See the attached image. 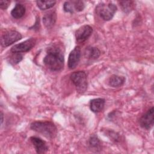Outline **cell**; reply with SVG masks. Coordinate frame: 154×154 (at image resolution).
I'll return each instance as SVG.
<instances>
[{"mask_svg": "<svg viewBox=\"0 0 154 154\" xmlns=\"http://www.w3.org/2000/svg\"><path fill=\"white\" fill-rule=\"evenodd\" d=\"M64 58L60 48L52 46L48 48L47 54L43 58L45 65L52 71H60L64 67Z\"/></svg>", "mask_w": 154, "mask_h": 154, "instance_id": "1", "label": "cell"}, {"mask_svg": "<svg viewBox=\"0 0 154 154\" xmlns=\"http://www.w3.org/2000/svg\"><path fill=\"white\" fill-rule=\"evenodd\" d=\"M10 3V1H4V0H1L0 1V8L3 10H5L8 7L9 4Z\"/></svg>", "mask_w": 154, "mask_h": 154, "instance_id": "22", "label": "cell"}, {"mask_svg": "<svg viewBox=\"0 0 154 154\" xmlns=\"http://www.w3.org/2000/svg\"><path fill=\"white\" fill-rule=\"evenodd\" d=\"M56 13L55 11H50L45 14L43 17V22L48 28H52L56 21Z\"/></svg>", "mask_w": 154, "mask_h": 154, "instance_id": "12", "label": "cell"}, {"mask_svg": "<svg viewBox=\"0 0 154 154\" xmlns=\"http://www.w3.org/2000/svg\"><path fill=\"white\" fill-rule=\"evenodd\" d=\"M25 13V7L21 4H16L15 7L11 11V14L15 19L22 17Z\"/></svg>", "mask_w": 154, "mask_h": 154, "instance_id": "14", "label": "cell"}, {"mask_svg": "<svg viewBox=\"0 0 154 154\" xmlns=\"http://www.w3.org/2000/svg\"><path fill=\"white\" fill-rule=\"evenodd\" d=\"M22 38V35L14 30H10L5 32L1 38V44L3 47H7L17 42Z\"/></svg>", "mask_w": 154, "mask_h": 154, "instance_id": "5", "label": "cell"}, {"mask_svg": "<svg viewBox=\"0 0 154 154\" xmlns=\"http://www.w3.org/2000/svg\"><path fill=\"white\" fill-rule=\"evenodd\" d=\"M73 8L75 9L76 11H81L84 10L85 7V5L82 1H71Z\"/></svg>", "mask_w": 154, "mask_h": 154, "instance_id": "19", "label": "cell"}, {"mask_svg": "<svg viewBox=\"0 0 154 154\" xmlns=\"http://www.w3.org/2000/svg\"><path fill=\"white\" fill-rule=\"evenodd\" d=\"M70 78L79 93H82L86 91L87 88V78L85 72H75L71 74Z\"/></svg>", "mask_w": 154, "mask_h": 154, "instance_id": "4", "label": "cell"}, {"mask_svg": "<svg viewBox=\"0 0 154 154\" xmlns=\"http://www.w3.org/2000/svg\"><path fill=\"white\" fill-rule=\"evenodd\" d=\"M30 128L33 131L41 134L49 139L54 138L57 132L55 125L52 122L49 121L32 122L30 125Z\"/></svg>", "mask_w": 154, "mask_h": 154, "instance_id": "2", "label": "cell"}, {"mask_svg": "<svg viewBox=\"0 0 154 154\" xmlns=\"http://www.w3.org/2000/svg\"><path fill=\"white\" fill-rule=\"evenodd\" d=\"M125 82V78L124 76L119 75H112L109 79V84L112 87H118L122 86Z\"/></svg>", "mask_w": 154, "mask_h": 154, "instance_id": "15", "label": "cell"}, {"mask_svg": "<svg viewBox=\"0 0 154 154\" xmlns=\"http://www.w3.org/2000/svg\"><path fill=\"white\" fill-rule=\"evenodd\" d=\"M117 11V7L113 3H100L96 7V11L98 16L104 20H111Z\"/></svg>", "mask_w": 154, "mask_h": 154, "instance_id": "3", "label": "cell"}, {"mask_svg": "<svg viewBox=\"0 0 154 154\" xmlns=\"http://www.w3.org/2000/svg\"><path fill=\"white\" fill-rule=\"evenodd\" d=\"M63 9L64 11L67 12V13H73L74 10L71 3V1H66L64 3L63 5Z\"/></svg>", "mask_w": 154, "mask_h": 154, "instance_id": "21", "label": "cell"}, {"mask_svg": "<svg viewBox=\"0 0 154 154\" xmlns=\"http://www.w3.org/2000/svg\"><path fill=\"white\" fill-rule=\"evenodd\" d=\"M22 59V55L20 53H13V55L11 57L10 62L13 64L19 63Z\"/></svg>", "mask_w": 154, "mask_h": 154, "instance_id": "20", "label": "cell"}, {"mask_svg": "<svg viewBox=\"0 0 154 154\" xmlns=\"http://www.w3.org/2000/svg\"><path fill=\"white\" fill-rule=\"evenodd\" d=\"M154 116H153V107L149 109L140 119L139 123L144 129H150L153 126Z\"/></svg>", "mask_w": 154, "mask_h": 154, "instance_id": "8", "label": "cell"}, {"mask_svg": "<svg viewBox=\"0 0 154 154\" xmlns=\"http://www.w3.org/2000/svg\"><path fill=\"white\" fill-rule=\"evenodd\" d=\"M81 58V49L79 46H76L69 54L67 66L70 69H75L79 62Z\"/></svg>", "mask_w": 154, "mask_h": 154, "instance_id": "9", "label": "cell"}, {"mask_svg": "<svg viewBox=\"0 0 154 154\" xmlns=\"http://www.w3.org/2000/svg\"><path fill=\"white\" fill-rule=\"evenodd\" d=\"M55 1H37L36 4L37 7L41 10H45L49 9L54 6L55 4Z\"/></svg>", "mask_w": 154, "mask_h": 154, "instance_id": "16", "label": "cell"}, {"mask_svg": "<svg viewBox=\"0 0 154 154\" xmlns=\"http://www.w3.org/2000/svg\"><path fill=\"white\" fill-rule=\"evenodd\" d=\"M133 2L128 1H120V6L121 7L122 10L125 13H129L131 11L133 8Z\"/></svg>", "mask_w": 154, "mask_h": 154, "instance_id": "17", "label": "cell"}, {"mask_svg": "<svg viewBox=\"0 0 154 154\" xmlns=\"http://www.w3.org/2000/svg\"><path fill=\"white\" fill-rule=\"evenodd\" d=\"M84 55L87 58L91 60H96L100 56V52L97 48L89 46L86 48Z\"/></svg>", "mask_w": 154, "mask_h": 154, "instance_id": "13", "label": "cell"}, {"mask_svg": "<svg viewBox=\"0 0 154 154\" xmlns=\"http://www.w3.org/2000/svg\"><path fill=\"white\" fill-rule=\"evenodd\" d=\"M90 146L96 150H100V141L96 136H92L89 140Z\"/></svg>", "mask_w": 154, "mask_h": 154, "instance_id": "18", "label": "cell"}, {"mask_svg": "<svg viewBox=\"0 0 154 154\" xmlns=\"http://www.w3.org/2000/svg\"><path fill=\"white\" fill-rule=\"evenodd\" d=\"M1 124H2V122H3V114H2V112H1Z\"/></svg>", "mask_w": 154, "mask_h": 154, "instance_id": "23", "label": "cell"}, {"mask_svg": "<svg viewBox=\"0 0 154 154\" xmlns=\"http://www.w3.org/2000/svg\"><path fill=\"white\" fill-rule=\"evenodd\" d=\"M93 28L88 25H85L79 28L75 32V37L78 42H84L86 41L91 35Z\"/></svg>", "mask_w": 154, "mask_h": 154, "instance_id": "7", "label": "cell"}, {"mask_svg": "<svg viewBox=\"0 0 154 154\" xmlns=\"http://www.w3.org/2000/svg\"><path fill=\"white\" fill-rule=\"evenodd\" d=\"M105 105V100L102 98H96L90 101V109L94 112H99L101 111Z\"/></svg>", "mask_w": 154, "mask_h": 154, "instance_id": "11", "label": "cell"}, {"mask_svg": "<svg viewBox=\"0 0 154 154\" xmlns=\"http://www.w3.org/2000/svg\"><path fill=\"white\" fill-rule=\"evenodd\" d=\"M35 39L34 38H29L26 40L14 45L10 51L12 53H22L29 51L35 44Z\"/></svg>", "mask_w": 154, "mask_h": 154, "instance_id": "6", "label": "cell"}, {"mask_svg": "<svg viewBox=\"0 0 154 154\" xmlns=\"http://www.w3.org/2000/svg\"><path fill=\"white\" fill-rule=\"evenodd\" d=\"M30 141L37 153H44L48 151V147L46 142L41 138L37 137H31Z\"/></svg>", "mask_w": 154, "mask_h": 154, "instance_id": "10", "label": "cell"}]
</instances>
